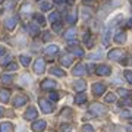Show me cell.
Listing matches in <instances>:
<instances>
[{
	"instance_id": "cell-18",
	"label": "cell",
	"mask_w": 132,
	"mask_h": 132,
	"mask_svg": "<svg viewBox=\"0 0 132 132\" xmlns=\"http://www.w3.org/2000/svg\"><path fill=\"white\" fill-rule=\"evenodd\" d=\"M75 35H76V28H69L68 31H66V34H65V38L66 40H71V38H75Z\"/></svg>"
},
{
	"instance_id": "cell-10",
	"label": "cell",
	"mask_w": 132,
	"mask_h": 132,
	"mask_svg": "<svg viewBox=\"0 0 132 132\" xmlns=\"http://www.w3.org/2000/svg\"><path fill=\"white\" fill-rule=\"evenodd\" d=\"M104 91H106V87H104L103 84H94L93 85V93H94L95 95H101L104 93Z\"/></svg>"
},
{
	"instance_id": "cell-49",
	"label": "cell",
	"mask_w": 132,
	"mask_h": 132,
	"mask_svg": "<svg viewBox=\"0 0 132 132\" xmlns=\"http://www.w3.org/2000/svg\"><path fill=\"white\" fill-rule=\"evenodd\" d=\"M85 3H90V2H93V0H84Z\"/></svg>"
},
{
	"instance_id": "cell-38",
	"label": "cell",
	"mask_w": 132,
	"mask_h": 132,
	"mask_svg": "<svg viewBox=\"0 0 132 132\" xmlns=\"http://www.w3.org/2000/svg\"><path fill=\"white\" fill-rule=\"evenodd\" d=\"M100 57H101V52H97V53H93V54H91V59H100Z\"/></svg>"
},
{
	"instance_id": "cell-40",
	"label": "cell",
	"mask_w": 132,
	"mask_h": 132,
	"mask_svg": "<svg viewBox=\"0 0 132 132\" xmlns=\"http://www.w3.org/2000/svg\"><path fill=\"white\" fill-rule=\"evenodd\" d=\"M29 9H31V5H29V3H27L25 6H22V12H29Z\"/></svg>"
},
{
	"instance_id": "cell-14",
	"label": "cell",
	"mask_w": 132,
	"mask_h": 132,
	"mask_svg": "<svg viewBox=\"0 0 132 132\" xmlns=\"http://www.w3.org/2000/svg\"><path fill=\"white\" fill-rule=\"evenodd\" d=\"M13 129V125L10 122H3L0 123V132H10Z\"/></svg>"
},
{
	"instance_id": "cell-15",
	"label": "cell",
	"mask_w": 132,
	"mask_h": 132,
	"mask_svg": "<svg viewBox=\"0 0 132 132\" xmlns=\"http://www.w3.org/2000/svg\"><path fill=\"white\" fill-rule=\"evenodd\" d=\"M85 87H87L85 81H76L75 84H73V88H75L76 91H79V93H82V91L85 90Z\"/></svg>"
},
{
	"instance_id": "cell-8",
	"label": "cell",
	"mask_w": 132,
	"mask_h": 132,
	"mask_svg": "<svg viewBox=\"0 0 132 132\" xmlns=\"http://www.w3.org/2000/svg\"><path fill=\"white\" fill-rule=\"evenodd\" d=\"M113 40H114V43H118V44H123V43L126 41V34L123 32V31H119V32L114 34Z\"/></svg>"
},
{
	"instance_id": "cell-35",
	"label": "cell",
	"mask_w": 132,
	"mask_h": 132,
	"mask_svg": "<svg viewBox=\"0 0 132 132\" xmlns=\"http://www.w3.org/2000/svg\"><path fill=\"white\" fill-rule=\"evenodd\" d=\"M82 131L84 132H94V128L91 126V125H84L82 126Z\"/></svg>"
},
{
	"instance_id": "cell-24",
	"label": "cell",
	"mask_w": 132,
	"mask_h": 132,
	"mask_svg": "<svg viewBox=\"0 0 132 132\" xmlns=\"http://www.w3.org/2000/svg\"><path fill=\"white\" fill-rule=\"evenodd\" d=\"M21 82H22L24 85H29V84H31V76H29L28 73L22 75V76H21Z\"/></svg>"
},
{
	"instance_id": "cell-21",
	"label": "cell",
	"mask_w": 132,
	"mask_h": 132,
	"mask_svg": "<svg viewBox=\"0 0 132 132\" xmlns=\"http://www.w3.org/2000/svg\"><path fill=\"white\" fill-rule=\"evenodd\" d=\"M66 21H68V22H71V24H75V22H76V10H72L71 13H68Z\"/></svg>"
},
{
	"instance_id": "cell-52",
	"label": "cell",
	"mask_w": 132,
	"mask_h": 132,
	"mask_svg": "<svg viewBox=\"0 0 132 132\" xmlns=\"http://www.w3.org/2000/svg\"><path fill=\"white\" fill-rule=\"evenodd\" d=\"M0 2H2V0H0Z\"/></svg>"
},
{
	"instance_id": "cell-27",
	"label": "cell",
	"mask_w": 132,
	"mask_h": 132,
	"mask_svg": "<svg viewBox=\"0 0 132 132\" xmlns=\"http://www.w3.org/2000/svg\"><path fill=\"white\" fill-rule=\"evenodd\" d=\"M106 101H107V103H113V101H116V95L113 94V93H109L107 95H106Z\"/></svg>"
},
{
	"instance_id": "cell-25",
	"label": "cell",
	"mask_w": 132,
	"mask_h": 132,
	"mask_svg": "<svg viewBox=\"0 0 132 132\" xmlns=\"http://www.w3.org/2000/svg\"><path fill=\"white\" fill-rule=\"evenodd\" d=\"M87 100V97H85V94H82V93H79V94L76 95V98H75V103L76 104H82Z\"/></svg>"
},
{
	"instance_id": "cell-2",
	"label": "cell",
	"mask_w": 132,
	"mask_h": 132,
	"mask_svg": "<svg viewBox=\"0 0 132 132\" xmlns=\"http://www.w3.org/2000/svg\"><path fill=\"white\" fill-rule=\"evenodd\" d=\"M90 110H91V113H94L95 116H101V114L106 113V107H104V106H101V104H98V103L91 104Z\"/></svg>"
},
{
	"instance_id": "cell-9",
	"label": "cell",
	"mask_w": 132,
	"mask_h": 132,
	"mask_svg": "<svg viewBox=\"0 0 132 132\" xmlns=\"http://www.w3.org/2000/svg\"><path fill=\"white\" fill-rule=\"evenodd\" d=\"M56 81H52V79H44L41 82V88L43 90H50V88H56Z\"/></svg>"
},
{
	"instance_id": "cell-46",
	"label": "cell",
	"mask_w": 132,
	"mask_h": 132,
	"mask_svg": "<svg viewBox=\"0 0 132 132\" xmlns=\"http://www.w3.org/2000/svg\"><path fill=\"white\" fill-rule=\"evenodd\" d=\"M63 2H65V0H54V3H59V5H60V3H63Z\"/></svg>"
},
{
	"instance_id": "cell-42",
	"label": "cell",
	"mask_w": 132,
	"mask_h": 132,
	"mask_svg": "<svg viewBox=\"0 0 132 132\" xmlns=\"http://www.w3.org/2000/svg\"><path fill=\"white\" fill-rule=\"evenodd\" d=\"M53 29H54V31H60V29H62V25H60V24H54V25H53Z\"/></svg>"
},
{
	"instance_id": "cell-29",
	"label": "cell",
	"mask_w": 132,
	"mask_h": 132,
	"mask_svg": "<svg viewBox=\"0 0 132 132\" xmlns=\"http://www.w3.org/2000/svg\"><path fill=\"white\" fill-rule=\"evenodd\" d=\"M109 43H110V32H104V35H103V44L104 46H109Z\"/></svg>"
},
{
	"instance_id": "cell-13",
	"label": "cell",
	"mask_w": 132,
	"mask_h": 132,
	"mask_svg": "<svg viewBox=\"0 0 132 132\" xmlns=\"http://www.w3.org/2000/svg\"><path fill=\"white\" fill-rule=\"evenodd\" d=\"M28 32L31 34V35H37V34H40V27L35 25V22L29 24L28 25Z\"/></svg>"
},
{
	"instance_id": "cell-48",
	"label": "cell",
	"mask_w": 132,
	"mask_h": 132,
	"mask_svg": "<svg viewBox=\"0 0 132 132\" xmlns=\"http://www.w3.org/2000/svg\"><path fill=\"white\" fill-rule=\"evenodd\" d=\"M3 52H5V48H3V47H0V54H2Z\"/></svg>"
},
{
	"instance_id": "cell-20",
	"label": "cell",
	"mask_w": 132,
	"mask_h": 132,
	"mask_svg": "<svg viewBox=\"0 0 132 132\" xmlns=\"http://www.w3.org/2000/svg\"><path fill=\"white\" fill-rule=\"evenodd\" d=\"M0 101H3V103H7L9 101V91L7 90L0 91Z\"/></svg>"
},
{
	"instance_id": "cell-31",
	"label": "cell",
	"mask_w": 132,
	"mask_h": 132,
	"mask_svg": "<svg viewBox=\"0 0 132 132\" xmlns=\"http://www.w3.org/2000/svg\"><path fill=\"white\" fill-rule=\"evenodd\" d=\"M59 18H60V15L57 13V12H54V13H52L50 16H48V21H50V22H54V21L59 19Z\"/></svg>"
},
{
	"instance_id": "cell-16",
	"label": "cell",
	"mask_w": 132,
	"mask_h": 132,
	"mask_svg": "<svg viewBox=\"0 0 132 132\" xmlns=\"http://www.w3.org/2000/svg\"><path fill=\"white\" fill-rule=\"evenodd\" d=\"M60 63L63 66H71L72 63H73V57H72V56H63L60 59Z\"/></svg>"
},
{
	"instance_id": "cell-37",
	"label": "cell",
	"mask_w": 132,
	"mask_h": 132,
	"mask_svg": "<svg viewBox=\"0 0 132 132\" xmlns=\"http://www.w3.org/2000/svg\"><path fill=\"white\" fill-rule=\"evenodd\" d=\"M118 93H119V95H122V97H126L128 95V91L125 90V88H119Z\"/></svg>"
},
{
	"instance_id": "cell-3",
	"label": "cell",
	"mask_w": 132,
	"mask_h": 132,
	"mask_svg": "<svg viewBox=\"0 0 132 132\" xmlns=\"http://www.w3.org/2000/svg\"><path fill=\"white\" fill-rule=\"evenodd\" d=\"M44 69H46V62H44V59H37V60L34 62V72L35 73H43L44 72Z\"/></svg>"
},
{
	"instance_id": "cell-43",
	"label": "cell",
	"mask_w": 132,
	"mask_h": 132,
	"mask_svg": "<svg viewBox=\"0 0 132 132\" xmlns=\"http://www.w3.org/2000/svg\"><path fill=\"white\" fill-rule=\"evenodd\" d=\"M131 116V113L128 112V110H125V112H122V118H129Z\"/></svg>"
},
{
	"instance_id": "cell-22",
	"label": "cell",
	"mask_w": 132,
	"mask_h": 132,
	"mask_svg": "<svg viewBox=\"0 0 132 132\" xmlns=\"http://www.w3.org/2000/svg\"><path fill=\"white\" fill-rule=\"evenodd\" d=\"M50 73H53V75H57V76H65V75H66V73L62 71V69H59V68H54V66H53V68H50Z\"/></svg>"
},
{
	"instance_id": "cell-1",
	"label": "cell",
	"mask_w": 132,
	"mask_h": 132,
	"mask_svg": "<svg viewBox=\"0 0 132 132\" xmlns=\"http://www.w3.org/2000/svg\"><path fill=\"white\" fill-rule=\"evenodd\" d=\"M126 56L125 52H123L122 48H113V50H110L107 54L109 59H112V60H122L123 57Z\"/></svg>"
},
{
	"instance_id": "cell-11",
	"label": "cell",
	"mask_w": 132,
	"mask_h": 132,
	"mask_svg": "<svg viewBox=\"0 0 132 132\" xmlns=\"http://www.w3.org/2000/svg\"><path fill=\"white\" fill-rule=\"evenodd\" d=\"M27 101H28V98H27L25 95H16L15 100H13V104L16 106V107H21V106H24Z\"/></svg>"
},
{
	"instance_id": "cell-32",
	"label": "cell",
	"mask_w": 132,
	"mask_h": 132,
	"mask_svg": "<svg viewBox=\"0 0 132 132\" xmlns=\"http://www.w3.org/2000/svg\"><path fill=\"white\" fill-rule=\"evenodd\" d=\"M12 60V56L10 54H6V56H3V59H0V63L2 65H5V63H7V62Z\"/></svg>"
},
{
	"instance_id": "cell-36",
	"label": "cell",
	"mask_w": 132,
	"mask_h": 132,
	"mask_svg": "<svg viewBox=\"0 0 132 132\" xmlns=\"http://www.w3.org/2000/svg\"><path fill=\"white\" fill-rule=\"evenodd\" d=\"M2 81L6 82V84H7V82H12V76H10V75H3V76H2Z\"/></svg>"
},
{
	"instance_id": "cell-28",
	"label": "cell",
	"mask_w": 132,
	"mask_h": 132,
	"mask_svg": "<svg viewBox=\"0 0 132 132\" xmlns=\"http://www.w3.org/2000/svg\"><path fill=\"white\" fill-rule=\"evenodd\" d=\"M21 63L24 66H28L29 63H31V57H28V56H21Z\"/></svg>"
},
{
	"instance_id": "cell-5",
	"label": "cell",
	"mask_w": 132,
	"mask_h": 132,
	"mask_svg": "<svg viewBox=\"0 0 132 132\" xmlns=\"http://www.w3.org/2000/svg\"><path fill=\"white\" fill-rule=\"evenodd\" d=\"M95 73L100 75V76H107V75L112 73V69H110V66H107V65H100L98 68L95 69Z\"/></svg>"
},
{
	"instance_id": "cell-30",
	"label": "cell",
	"mask_w": 132,
	"mask_h": 132,
	"mask_svg": "<svg viewBox=\"0 0 132 132\" xmlns=\"http://www.w3.org/2000/svg\"><path fill=\"white\" fill-rule=\"evenodd\" d=\"M40 9L50 10V9H52V5H50V3H47V2H44V3H41V5H40Z\"/></svg>"
},
{
	"instance_id": "cell-50",
	"label": "cell",
	"mask_w": 132,
	"mask_h": 132,
	"mask_svg": "<svg viewBox=\"0 0 132 132\" xmlns=\"http://www.w3.org/2000/svg\"><path fill=\"white\" fill-rule=\"evenodd\" d=\"M0 13H2V9H0Z\"/></svg>"
},
{
	"instance_id": "cell-33",
	"label": "cell",
	"mask_w": 132,
	"mask_h": 132,
	"mask_svg": "<svg viewBox=\"0 0 132 132\" xmlns=\"http://www.w3.org/2000/svg\"><path fill=\"white\" fill-rule=\"evenodd\" d=\"M125 78L129 84H132V71H125Z\"/></svg>"
},
{
	"instance_id": "cell-4",
	"label": "cell",
	"mask_w": 132,
	"mask_h": 132,
	"mask_svg": "<svg viewBox=\"0 0 132 132\" xmlns=\"http://www.w3.org/2000/svg\"><path fill=\"white\" fill-rule=\"evenodd\" d=\"M40 107H41V110L44 112V113H52L53 112V106L50 101H47L46 98H40Z\"/></svg>"
},
{
	"instance_id": "cell-45",
	"label": "cell",
	"mask_w": 132,
	"mask_h": 132,
	"mask_svg": "<svg viewBox=\"0 0 132 132\" xmlns=\"http://www.w3.org/2000/svg\"><path fill=\"white\" fill-rule=\"evenodd\" d=\"M62 129H63V131H71V126H69V125H63Z\"/></svg>"
},
{
	"instance_id": "cell-26",
	"label": "cell",
	"mask_w": 132,
	"mask_h": 132,
	"mask_svg": "<svg viewBox=\"0 0 132 132\" xmlns=\"http://www.w3.org/2000/svg\"><path fill=\"white\" fill-rule=\"evenodd\" d=\"M34 19H35V21H38V24H40V25L46 24V19H44V16H43V15H40V13L34 15Z\"/></svg>"
},
{
	"instance_id": "cell-7",
	"label": "cell",
	"mask_w": 132,
	"mask_h": 132,
	"mask_svg": "<svg viewBox=\"0 0 132 132\" xmlns=\"http://www.w3.org/2000/svg\"><path fill=\"white\" fill-rule=\"evenodd\" d=\"M47 126V123L44 122V120H37V122L32 123V131L34 132H43Z\"/></svg>"
},
{
	"instance_id": "cell-47",
	"label": "cell",
	"mask_w": 132,
	"mask_h": 132,
	"mask_svg": "<svg viewBox=\"0 0 132 132\" xmlns=\"http://www.w3.org/2000/svg\"><path fill=\"white\" fill-rule=\"evenodd\" d=\"M3 112H5V110H3V109L0 107V116H2V114H3Z\"/></svg>"
},
{
	"instance_id": "cell-34",
	"label": "cell",
	"mask_w": 132,
	"mask_h": 132,
	"mask_svg": "<svg viewBox=\"0 0 132 132\" xmlns=\"http://www.w3.org/2000/svg\"><path fill=\"white\" fill-rule=\"evenodd\" d=\"M7 68V71H10V72H15L16 69H18V65L16 63H9V65L6 66Z\"/></svg>"
},
{
	"instance_id": "cell-19",
	"label": "cell",
	"mask_w": 132,
	"mask_h": 132,
	"mask_svg": "<svg viewBox=\"0 0 132 132\" xmlns=\"http://www.w3.org/2000/svg\"><path fill=\"white\" fill-rule=\"evenodd\" d=\"M69 52H71L72 54H75V56H79V57L84 56V52H82L81 47H69Z\"/></svg>"
},
{
	"instance_id": "cell-23",
	"label": "cell",
	"mask_w": 132,
	"mask_h": 132,
	"mask_svg": "<svg viewBox=\"0 0 132 132\" xmlns=\"http://www.w3.org/2000/svg\"><path fill=\"white\" fill-rule=\"evenodd\" d=\"M46 52H47L48 54H54V53H57V52H59V46H56V44L47 46V48H46Z\"/></svg>"
},
{
	"instance_id": "cell-39",
	"label": "cell",
	"mask_w": 132,
	"mask_h": 132,
	"mask_svg": "<svg viewBox=\"0 0 132 132\" xmlns=\"http://www.w3.org/2000/svg\"><path fill=\"white\" fill-rule=\"evenodd\" d=\"M122 106H131L132 104V100H129V98H126V100H122Z\"/></svg>"
},
{
	"instance_id": "cell-44",
	"label": "cell",
	"mask_w": 132,
	"mask_h": 132,
	"mask_svg": "<svg viewBox=\"0 0 132 132\" xmlns=\"http://www.w3.org/2000/svg\"><path fill=\"white\" fill-rule=\"evenodd\" d=\"M52 38V35H50V32H44V40L47 41V40H50Z\"/></svg>"
},
{
	"instance_id": "cell-12",
	"label": "cell",
	"mask_w": 132,
	"mask_h": 132,
	"mask_svg": "<svg viewBox=\"0 0 132 132\" xmlns=\"http://www.w3.org/2000/svg\"><path fill=\"white\" fill-rule=\"evenodd\" d=\"M72 73H73L75 76H82V75H85V73H87V71H85V66H84V65H76L75 69L72 71Z\"/></svg>"
},
{
	"instance_id": "cell-17",
	"label": "cell",
	"mask_w": 132,
	"mask_h": 132,
	"mask_svg": "<svg viewBox=\"0 0 132 132\" xmlns=\"http://www.w3.org/2000/svg\"><path fill=\"white\" fill-rule=\"evenodd\" d=\"M16 21H18V19L16 18H9V19H6V28L7 29H13L15 27H16Z\"/></svg>"
},
{
	"instance_id": "cell-51",
	"label": "cell",
	"mask_w": 132,
	"mask_h": 132,
	"mask_svg": "<svg viewBox=\"0 0 132 132\" xmlns=\"http://www.w3.org/2000/svg\"><path fill=\"white\" fill-rule=\"evenodd\" d=\"M22 132H25V131H22Z\"/></svg>"
},
{
	"instance_id": "cell-6",
	"label": "cell",
	"mask_w": 132,
	"mask_h": 132,
	"mask_svg": "<svg viewBox=\"0 0 132 132\" xmlns=\"http://www.w3.org/2000/svg\"><path fill=\"white\" fill-rule=\"evenodd\" d=\"M38 116V112L35 107H29L27 112L24 113V118L27 119V120H32V119H35Z\"/></svg>"
},
{
	"instance_id": "cell-41",
	"label": "cell",
	"mask_w": 132,
	"mask_h": 132,
	"mask_svg": "<svg viewBox=\"0 0 132 132\" xmlns=\"http://www.w3.org/2000/svg\"><path fill=\"white\" fill-rule=\"evenodd\" d=\"M50 98L52 100H59V94H57V93H50Z\"/></svg>"
}]
</instances>
